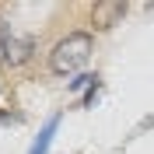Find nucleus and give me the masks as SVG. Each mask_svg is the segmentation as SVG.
<instances>
[{
	"mask_svg": "<svg viewBox=\"0 0 154 154\" xmlns=\"http://www.w3.org/2000/svg\"><path fill=\"white\" fill-rule=\"evenodd\" d=\"M91 53H95V38L88 35V32H70L67 38H60L56 46H53V53H49V70L60 74V77L77 74V70L91 60Z\"/></svg>",
	"mask_w": 154,
	"mask_h": 154,
	"instance_id": "f257e3e1",
	"label": "nucleus"
},
{
	"mask_svg": "<svg viewBox=\"0 0 154 154\" xmlns=\"http://www.w3.org/2000/svg\"><path fill=\"white\" fill-rule=\"evenodd\" d=\"M123 18H126V4L123 0H98L95 7H91V25H95V32L116 28Z\"/></svg>",
	"mask_w": 154,
	"mask_h": 154,
	"instance_id": "f03ea898",
	"label": "nucleus"
},
{
	"mask_svg": "<svg viewBox=\"0 0 154 154\" xmlns=\"http://www.w3.org/2000/svg\"><path fill=\"white\" fill-rule=\"evenodd\" d=\"M32 53H35V38H32V35H11L7 38V63H11V67L28 63Z\"/></svg>",
	"mask_w": 154,
	"mask_h": 154,
	"instance_id": "7ed1b4c3",
	"label": "nucleus"
},
{
	"mask_svg": "<svg viewBox=\"0 0 154 154\" xmlns=\"http://www.w3.org/2000/svg\"><path fill=\"white\" fill-rule=\"evenodd\" d=\"M56 126H60V116H53V119L42 126V133H38V140L32 144V151H28V154H46V151H49V144H53V133H56Z\"/></svg>",
	"mask_w": 154,
	"mask_h": 154,
	"instance_id": "20e7f679",
	"label": "nucleus"
},
{
	"mask_svg": "<svg viewBox=\"0 0 154 154\" xmlns=\"http://www.w3.org/2000/svg\"><path fill=\"white\" fill-rule=\"evenodd\" d=\"M91 88H98V77L95 74H77L74 81H70V91H84V95H88Z\"/></svg>",
	"mask_w": 154,
	"mask_h": 154,
	"instance_id": "39448f33",
	"label": "nucleus"
},
{
	"mask_svg": "<svg viewBox=\"0 0 154 154\" xmlns=\"http://www.w3.org/2000/svg\"><path fill=\"white\" fill-rule=\"evenodd\" d=\"M7 123H21V116H14V112H0V126H7Z\"/></svg>",
	"mask_w": 154,
	"mask_h": 154,
	"instance_id": "423d86ee",
	"label": "nucleus"
},
{
	"mask_svg": "<svg viewBox=\"0 0 154 154\" xmlns=\"http://www.w3.org/2000/svg\"><path fill=\"white\" fill-rule=\"evenodd\" d=\"M0 60H7V35L0 32Z\"/></svg>",
	"mask_w": 154,
	"mask_h": 154,
	"instance_id": "0eeeda50",
	"label": "nucleus"
}]
</instances>
